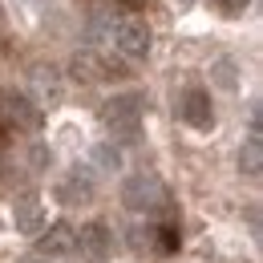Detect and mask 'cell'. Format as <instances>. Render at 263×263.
<instances>
[{"label":"cell","instance_id":"d6986e66","mask_svg":"<svg viewBox=\"0 0 263 263\" xmlns=\"http://www.w3.org/2000/svg\"><path fill=\"white\" fill-rule=\"evenodd\" d=\"M25 263H49V259H25Z\"/></svg>","mask_w":263,"mask_h":263},{"label":"cell","instance_id":"4fadbf2b","mask_svg":"<svg viewBox=\"0 0 263 263\" xmlns=\"http://www.w3.org/2000/svg\"><path fill=\"white\" fill-rule=\"evenodd\" d=\"M158 243H162V251H178V243H182L178 227H174V223H162V227H158Z\"/></svg>","mask_w":263,"mask_h":263},{"label":"cell","instance_id":"44dd1931","mask_svg":"<svg viewBox=\"0 0 263 263\" xmlns=\"http://www.w3.org/2000/svg\"><path fill=\"white\" fill-rule=\"evenodd\" d=\"M0 178H4V166H0Z\"/></svg>","mask_w":263,"mask_h":263},{"label":"cell","instance_id":"5bb4252c","mask_svg":"<svg viewBox=\"0 0 263 263\" xmlns=\"http://www.w3.org/2000/svg\"><path fill=\"white\" fill-rule=\"evenodd\" d=\"M247 4H251V0H219V8H223L227 16H239V12L247 8Z\"/></svg>","mask_w":263,"mask_h":263},{"label":"cell","instance_id":"7c38bea8","mask_svg":"<svg viewBox=\"0 0 263 263\" xmlns=\"http://www.w3.org/2000/svg\"><path fill=\"white\" fill-rule=\"evenodd\" d=\"M239 170H243L247 178H259L263 174V138L259 134H251V138L243 142V150H239Z\"/></svg>","mask_w":263,"mask_h":263},{"label":"cell","instance_id":"6da1fadb","mask_svg":"<svg viewBox=\"0 0 263 263\" xmlns=\"http://www.w3.org/2000/svg\"><path fill=\"white\" fill-rule=\"evenodd\" d=\"M146 114V98L142 93H118L101 105V122L105 130H114V138H134Z\"/></svg>","mask_w":263,"mask_h":263},{"label":"cell","instance_id":"ba28073f","mask_svg":"<svg viewBox=\"0 0 263 263\" xmlns=\"http://www.w3.org/2000/svg\"><path fill=\"white\" fill-rule=\"evenodd\" d=\"M57 198L65 206H81V202H93V178L85 170H69L65 178L57 182Z\"/></svg>","mask_w":263,"mask_h":263},{"label":"cell","instance_id":"8fae6325","mask_svg":"<svg viewBox=\"0 0 263 263\" xmlns=\"http://www.w3.org/2000/svg\"><path fill=\"white\" fill-rule=\"evenodd\" d=\"M41 223H45V202H41V195H21L16 198V231H41Z\"/></svg>","mask_w":263,"mask_h":263},{"label":"cell","instance_id":"30bf717a","mask_svg":"<svg viewBox=\"0 0 263 263\" xmlns=\"http://www.w3.org/2000/svg\"><path fill=\"white\" fill-rule=\"evenodd\" d=\"M73 239H77V231L69 227V223H53V227L36 239L41 259H49V255H69V251H73Z\"/></svg>","mask_w":263,"mask_h":263},{"label":"cell","instance_id":"ffe728a7","mask_svg":"<svg viewBox=\"0 0 263 263\" xmlns=\"http://www.w3.org/2000/svg\"><path fill=\"white\" fill-rule=\"evenodd\" d=\"M178 4H191V0H178Z\"/></svg>","mask_w":263,"mask_h":263},{"label":"cell","instance_id":"9a60e30c","mask_svg":"<svg viewBox=\"0 0 263 263\" xmlns=\"http://www.w3.org/2000/svg\"><path fill=\"white\" fill-rule=\"evenodd\" d=\"M219 81H223V85H227V89H235V73H231V65H227V61H223V65H219Z\"/></svg>","mask_w":263,"mask_h":263},{"label":"cell","instance_id":"5b68a950","mask_svg":"<svg viewBox=\"0 0 263 263\" xmlns=\"http://www.w3.org/2000/svg\"><path fill=\"white\" fill-rule=\"evenodd\" d=\"M114 45H118V53L122 57H146L150 53V29H146V21H138V16H122L118 25H114Z\"/></svg>","mask_w":263,"mask_h":263},{"label":"cell","instance_id":"e0dca14e","mask_svg":"<svg viewBox=\"0 0 263 263\" xmlns=\"http://www.w3.org/2000/svg\"><path fill=\"white\" fill-rule=\"evenodd\" d=\"M118 4H122L126 12H138V8H146V0H118Z\"/></svg>","mask_w":263,"mask_h":263},{"label":"cell","instance_id":"3957f363","mask_svg":"<svg viewBox=\"0 0 263 263\" xmlns=\"http://www.w3.org/2000/svg\"><path fill=\"white\" fill-rule=\"evenodd\" d=\"M69 77L81 81V85H98V81H105V77H126V65L101 57V53H93V49H81V53L69 61Z\"/></svg>","mask_w":263,"mask_h":263},{"label":"cell","instance_id":"ac0fdd59","mask_svg":"<svg viewBox=\"0 0 263 263\" xmlns=\"http://www.w3.org/2000/svg\"><path fill=\"white\" fill-rule=\"evenodd\" d=\"M4 142H8V134H4V126H0V150H4Z\"/></svg>","mask_w":263,"mask_h":263},{"label":"cell","instance_id":"7a4b0ae2","mask_svg":"<svg viewBox=\"0 0 263 263\" xmlns=\"http://www.w3.org/2000/svg\"><path fill=\"white\" fill-rule=\"evenodd\" d=\"M0 122L12 126V130L36 134L41 122H45V114H41V105H36L29 93H21V89H0Z\"/></svg>","mask_w":263,"mask_h":263},{"label":"cell","instance_id":"8992f818","mask_svg":"<svg viewBox=\"0 0 263 263\" xmlns=\"http://www.w3.org/2000/svg\"><path fill=\"white\" fill-rule=\"evenodd\" d=\"M178 114H182V122H186V126H195V130H211V126H215V105H211V93H206V89H198V85L182 93Z\"/></svg>","mask_w":263,"mask_h":263},{"label":"cell","instance_id":"52a82bcc","mask_svg":"<svg viewBox=\"0 0 263 263\" xmlns=\"http://www.w3.org/2000/svg\"><path fill=\"white\" fill-rule=\"evenodd\" d=\"M73 247H81V255L89 263H105L109 251H114V239H109V227L105 223H85L81 235L73 239Z\"/></svg>","mask_w":263,"mask_h":263},{"label":"cell","instance_id":"277c9868","mask_svg":"<svg viewBox=\"0 0 263 263\" xmlns=\"http://www.w3.org/2000/svg\"><path fill=\"white\" fill-rule=\"evenodd\" d=\"M122 198H126L130 211H158L166 202V186L154 174H130L126 186H122Z\"/></svg>","mask_w":263,"mask_h":263},{"label":"cell","instance_id":"2e32d148","mask_svg":"<svg viewBox=\"0 0 263 263\" xmlns=\"http://www.w3.org/2000/svg\"><path fill=\"white\" fill-rule=\"evenodd\" d=\"M98 158H101V162H105V166H118V150H114V154H109V150H105V146H101V150H98Z\"/></svg>","mask_w":263,"mask_h":263},{"label":"cell","instance_id":"9c48e42d","mask_svg":"<svg viewBox=\"0 0 263 263\" xmlns=\"http://www.w3.org/2000/svg\"><path fill=\"white\" fill-rule=\"evenodd\" d=\"M29 81H33V89H36V105H41V109L61 101V77H57L53 65H33Z\"/></svg>","mask_w":263,"mask_h":263}]
</instances>
